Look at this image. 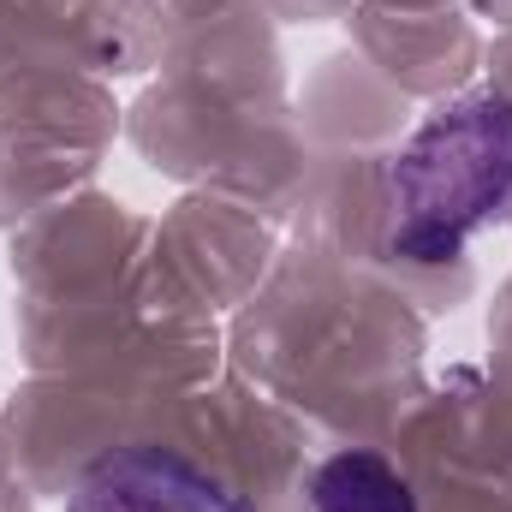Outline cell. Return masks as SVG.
<instances>
[{"label":"cell","instance_id":"obj_3","mask_svg":"<svg viewBox=\"0 0 512 512\" xmlns=\"http://www.w3.org/2000/svg\"><path fill=\"white\" fill-rule=\"evenodd\" d=\"M310 512H417V495L382 453L352 447V453H334L316 465Z\"/></svg>","mask_w":512,"mask_h":512},{"label":"cell","instance_id":"obj_2","mask_svg":"<svg viewBox=\"0 0 512 512\" xmlns=\"http://www.w3.org/2000/svg\"><path fill=\"white\" fill-rule=\"evenodd\" d=\"M66 512H245V501L179 447H108L72 483Z\"/></svg>","mask_w":512,"mask_h":512},{"label":"cell","instance_id":"obj_1","mask_svg":"<svg viewBox=\"0 0 512 512\" xmlns=\"http://www.w3.org/2000/svg\"><path fill=\"white\" fill-rule=\"evenodd\" d=\"M512 203V96L441 102L387 161V256L435 268Z\"/></svg>","mask_w":512,"mask_h":512}]
</instances>
